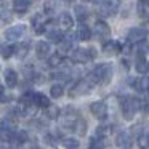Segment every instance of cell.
<instances>
[{
    "instance_id": "cell-1",
    "label": "cell",
    "mask_w": 149,
    "mask_h": 149,
    "mask_svg": "<svg viewBox=\"0 0 149 149\" xmlns=\"http://www.w3.org/2000/svg\"><path fill=\"white\" fill-rule=\"evenodd\" d=\"M112 79V68L111 64H98L90 74L85 77V80L91 85V87H96V85H107Z\"/></svg>"
},
{
    "instance_id": "cell-2",
    "label": "cell",
    "mask_w": 149,
    "mask_h": 149,
    "mask_svg": "<svg viewBox=\"0 0 149 149\" xmlns=\"http://www.w3.org/2000/svg\"><path fill=\"white\" fill-rule=\"evenodd\" d=\"M120 107H122V116L125 120H132L135 117L136 111H139V100L133 96H125L120 103Z\"/></svg>"
},
{
    "instance_id": "cell-3",
    "label": "cell",
    "mask_w": 149,
    "mask_h": 149,
    "mask_svg": "<svg viewBox=\"0 0 149 149\" xmlns=\"http://www.w3.org/2000/svg\"><path fill=\"white\" fill-rule=\"evenodd\" d=\"M96 55H98V52L93 47H90V48H75L71 53V59L74 63H77V64H85V63L96 58Z\"/></svg>"
},
{
    "instance_id": "cell-4",
    "label": "cell",
    "mask_w": 149,
    "mask_h": 149,
    "mask_svg": "<svg viewBox=\"0 0 149 149\" xmlns=\"http://www.w3.org/2000/svg\"><path fill=\"white\" fill-rule=\"evenodd\" d=\"M148 39V31L144 27H132L127 34V42L135 45V43H143Z\"/></svg>"
},
{
    "instance_id": "cell-5",
    "label": "cell",
    "mask_w": 149,
    "mask_h": 149,
    "mask_svg": "<svg viewBox=\"0 0 149 149\" xmlns=\"http://www.w3.org/2000/svg\"><path fill=\"white\" fill-rule=\"evenodd\" d=\"M100 13L103 16H112L120 7V0H100Z\"/></svg>"
},
{
    "instance_id": "cell-6",
    "label": "cell",
    "mask_w": 149,
    "mask_h": 149,
    "mask_svg": "<svg viewBox=\"0 0 149 149\" xmlns=\"http://www.w3.org/2000/svg\"><path fill=\"white\" fill-rule=\"evenodd\" d=\"M91 85L88 84L85 79H80V80H77L74 85H72V88H71V91H69V95L71 96H84V95H87V93H90V90H91Z\"/></svg>"
},
{
    "instance_id": "cell-7",
    "label": "cell",
    "mask_w": 149,
    "mask_h": 149,
    "mask_svg": "<svg viewBox=\"0 0 149 149\" xmlns=\"http://www.w3.org/2000/svg\"><path fill=\"white\" fill-rule=\"evenodd\" d=\"M90 112L96 117L98 120H104L107 119V106L103 101H95L90 104Z\"/></svg>"
},
{
    "instance_id": "cell-8",
    "label": "cell",
    "mask_w": 149,
    "mask_h": 149,
    "mask_svg": "<svg viewBox=\"0 0 149 149\" xmlns=\"http://www.w3.org/2000/svg\"><path fill=\"white\" fill-rule=\"evenodd\" d=\"M26 34V26L24 24H19V26H11L5 31V39L10 40V42H15V40H19L21 37Z\"/></svg>"
},
{
    "instance_id": "cell-9",
    "label": "cell",
    "mask_w": 149,
    "mask_h": 149,
    "mask_svg": "<svg viewBox=\"0 0 149 149\" xmlns=\"http://www.w3.org/2000/svg\"><path fill=\"white\" fill-rule=\"evenodd\" d=\"M77 120H79V114L75 112L74 109L71 111V107H69V109H66V114L63 116V119H61V125L64 127V128L74 130L75 122H77Z\"/></svg>"
},
{
    "instance_id": "cell-10",
    "label": "cell",
    "mask_w": 149,
    "mask_h": 149,
    "mask_svg": "<svg viewBox=\"0 0 149 149\" xmlns=\"http://www.w3.org/2000/svg\"><path fill=\"white\" fill-rule=\"evenodd\" d=\"M95 32H96L100 40H109L111 37V26L106 21H96L95 24Z\"/></svg>"
},
{
    "instance_id": "cell-11",
    "label": "cell",
    "mask_w": 149,
    "mask_h": 149,
    "mask_svg": "<svg viewBox=\"0 0 149 149\" xmlns=\"http://www.w3.org/2000/svg\"><path fill=\"white\" fill-rule=\"evenodd\" d=\"M135 69H136V72H139L143 75H146L149 72V61L146 59L144 52H138V56L135 59Z\"/></svg>"
},
{
    "instance_id": "cell-12",
    "label": "cell",
    "mask_w": 149,
    "mask_h": 149,
    "mask_svg": "<svg viewBox=\"0 0 149 149\" xmlns=\"http://www.w3.org/2000/svg\"><path fill=\"white\" fill-rule=\"evenodd\" d=\"M130 84L138 91H141V93H148L149 91V77L148 75H143V77L136 79V80L135 79H130Z\"/></svg>"
},
{
    "instance_id": "cell-13",
    "label": "cell",
    "mask_w": 149,
    "mask_h": 149,
    "mask_svg": "<svg viewBox=\"0 0 149 149\" xmlns=\"http://www.w3.org/2000/svg\"><path fill=\"white\" fill-rule=\"evenodd\" d=\"M16 130V120L11 117L0 119V133H15Z\"/></svg>"
},
{
    "instance_id": "cell-14",
    "label": "cell",
    "mask_w": 149,
    "mask_h": 149,
    "mask_svg": "<svg viewBox=\"0 0 149 149\" xmlns=\"http://www.w3.org/2000/svg\"><path fill=\"white\" fill-rule=\"evenodd\" d=\"M120 52V43L116 42V40H107V42H104L103 45V53L106 56H116L117 53Z\"/></svg>"
},
{
    "instance_id": "cell-15",
    "label": "cell",
    "mask_w": 149,
    "mask_h": 149,
    "mask_svg": "<svg viewBox=\"0 0 149 149\" xmlns=\"http://www.w3.org/2000/svg\"><path fill=\"white\" fill-rule=\"evenodd\" d=\"M50 52H52V48H50V43L48 42H37L36 45V55L39 59H45L50 56Z\"/></svg>"
},
{
    "instance_id": "cell-16",
    "label": "cell",
    "mask_w": 149,
    "mask_h": 149,
    "mask_svg": "<svg viewBox=\"0 0 149 149\" xmlns=\"http://www.w3.org/2000/svg\"><path fill=\"white\" fill-rule=\"evenodd\" d=\"M116 144L122 149H127L132 146V136H130L128 132H120L119 135L116 136Z\"/></svg>"
},
{
    "instance_id": "cell-17",
    "label": "cell",
    "mask_w": 149,
    "mask_h": 149,
    "mask_svg": "<svg viewBox=\"0 0 149 149\" xmlns=\"http://www.w3.org/2000/svg\"><path fill=\"white\" fill-rule=\"evenodd\" d=\"M58 24H59V27H61L59 31H63V32H64V31H69L74 26V18L69 13H61V16H59V19H58Z\"/></svg>"
},
{
    "instance_id": "cell-18",
    "label": "cell",
    "mask_w": 149,
    "mask_h": 149,
    "mask_svg": "<svg viewBox=\"0 0 149 149\" xmlns=\"http://www.w3.org/2000/svg\"><path fill=\"white\" fill-rule=\"evenodd\" d=\"M31 7L29 0H13V11L18 15H24Z\"/></svg>"
},
{
    "instance_id": "cell-19",
    "label": "cell",
    "mask_w": 149,
    "mask_h": 149,
    "mask_svg": "<svg viewBox=\"0 0 149 149\" xmlns=\"http://www.w3.org/2000/svg\"><path fill=\"white\" fill-rule=\"evenodd\" d=\"M91 39V29L87 26V24H80L77 29V40L80 42H88Z\"/></svg>"
},
{
    "instance_id": "cell-20",
    "label": "cell",
    "mask_w": 149,
    "mask_h": 149,
    "mask_svg": "<svg viewBox=\"0 0 149 149\" xmlns=\"http://www.w3.org/2000/svg\"><path fill=\"white\" fill-rule=\"evenodd\" d=\"M32 104H34L36 107H43V109H47V107L50 106V100H48V98H47L43 93H34Z\"/></svg>"
},
{
    "instance_id": "cell-21",
    "label": "cell",
    "mask_w": 149,
    "mask_h": 149,
    "mask_svg": "<svg viewBox=\"0 0 149 149\" xmlns=\"http://www.w3.org/2000/svg\"><path fill=\"white\" fill-rule=\"evenodd\" d=\"M5 84L8 88H15L18 85V74L13 69H7L5 71Z\"/></svg>"
},
{
    "instance_id": "cell-22",
    "label": "cell",
    "mask_w": 149,
    "mask_h": 149,
    "mask_svg": "<svg viewBox=\"0 0 149 149\" xmlns=\"http://www.w3.org/2000/svg\"><path fill=\"white\" fill-rule=\"evenodd\" d=\"M47 39H48V42L52 43H61L63 40H64V32L59 29H55V31H50V32H47Z\"/></svg>"
},
{
    "instance_id": "cell-23",
    "label": "cell",
    "mask_w": 149,
    "mask_h": 149,
    "mask_svg": "<svg viewBox=\"0 0 149 149\" xmlns=\"http://www.w3.org/2000/svg\"><path fill=\"white\" fill-rule=\"evenodd\" d=\"M74 13H75V19H77L79 23L84 24L85 21H87V18H88V10L84 7V5H75V7H74Z\"/></svg>"
},
{
    "instance_id": "cell-24",
    "label": "cell",
    "mask_w": 149,
    "mask_h": 149,
    "mask_svg": "<svg viewBox=\"0 0 149 149\" xmlns=\"http://www.w3.org/2000/svg\"><path fill=\"white\" fill-rule=\"evenodd\" d=\"M15 55H16V58L24 59L27 55H29V43H26V42L18 43V45L15 47Z\"/></svg>"
},
{
    "instance_id": "cell-25",
    "label": "cell",
    "mask_w": 149,
    "mask_h": 149,
    "mask_svg": "<svg viewBox=\"0 0 149 149\" xmlns=\"http://www.w3.org/2000/svg\"><path fill=\"white\" fill-rule=\"evenodd\" d=\"M48 66L50 68H53V69H56V68H61V64L64 63V58H63L59 53H55V55H50L48 56Z\"/></svg>"
},
{
    "instance_id": "cell-26",
    "label": "cell",
    "mask_w": 149,
    "mask_h": 149,
    "mask_svg": "<svg viewBox=\"0 0 149 149\" xmlns=\"http://www.w3.org/2000/svg\"><path fill=\"white\" fill-rule=\"evenodd\" d=\"M15 55V47L13 45H8V43H2L0 45V56L3 59H8Z\"/></svg>"
},
{
    "instance_id": "cell-27",
    "label": "cell",
    "mask_w": 149,
    "mask_h": 149,
    "mask_svg": "<svg viewBox=\"0 0 149 149\" xmlns=\"http://www.w3.org/2000/svg\"><path fill=\"white\" fill-rule=\"evenodd\" d=\"M72 50H74V42H72V39H66L63 40L61 43H59V55L63 56V53H72Z\"/></svg>"
},
{
    "instance_id": "cell-28",
    "label": "cell",
    "mask_w": 149,
    "mask_h": 149,
    "mask_svg": "<svg viewBox=\"0 0 149 149\" xmlns=\"http://www.w3.org/2000/svg\"><path fill=\"white\" fill-rule=\"evenodd\" d=\"M50 95H52V98L58 100V98H61L64 95V87L61 84H53L52 88H50Z\"/></svg>"
},
{
    "instance_id": "cell-29",
    "label": "cell",
    "mask_w": 149,
    "mask_h": 149,
    "mask_svg": "<svg viewBox=\"0 0 149 149\" xmlns=\"http://www.w3.org/2000/svg\"><path fill=\"white\" fill-rule=\"evenodd\" d=\"M45 116H47V119H58L59 117V107L58 106H55V104H50L48 107L45 109Z\"/></svg>"
},
{
    "instance_id": "cell-30",
    "label": "cell",
    "mask_w": 149,
    "mask_h": 149,
    "mask_svg": "<svg viewBox=\"0 0 149 149\" xmlns=\"http://www.w3.org/2000/svg\"><path fill=\"white\" fill-rule=\"evenodd\" d=\"M74 132L77 133V135L84 136L85 133H87V122H85L84 119H80V117H79V120H77V122H75V127H74Z\"/></svg>"
},
{
    "instance_id": "cell-31",
    "label": "cell",
    "mask_w": 149,
    "mask_h": 149,
    "mask_svg": "<svg viewBox=\"0 0 149 149\" xmlns=\"http://www.w3.org/2000/svg\"><path fill=\"white\" fill-rule=\"evenodd\" d=\"M63 144L66 149H79V139L77 138H64L63 139Z\"/></svg>"
},
{
    "instance_id": "cell-32",
    "label": "cell",
    "mask_w": 149,
    "mask_h": 149,
    "mask_svg": "<svg viewBox=\"0 0 149 149\" xmlns=\"http://www.w3.org/2000/svg\"><path fill=\"white\" fill-rule=\"evenodd\" d=\"M104 139L106 138H91L90 141V149H103L104 146H106V143H104Z\"/></svg>"
},
{
    "instance_id": "cell-33",
    "label": "cell",
    "mask_w": 149,
    "mask_h": 149,
    "mask_svg": "<svg viewBox=\"0 0 149 149\" xmlns=\"http://www.w3.org/2000/svg\"><path fill=\"white\" fill-rule=\"evenodd\" d=\"M111 130H112V128H111L109 125H100L96 128V136H98V138H106V136L111 133Z\"/></svg>"
},
{
    "instance_id": "cell-34",
    "label": "cell",
    "mask_w": 149,
    "mask_h": 149,
    "mask_svg": "<svg viewBox=\"0 0 149 149\" xmlns=\"http://www.w3.org/2000/svg\"><path fill=\"white\" fill-rule=\"evenodd\" d=\"M13 21V15L10 11H0V24H10Z\"/></svg>"
},
{
    "instance_id": "cell-35",
    "label": "cell",
    "mask_w": 149,
    "mask_h": 149,
    "mask_svg": "<svg viewBox=\"0 0 149 149\" xmlns=\"http://www.w3.org/2000/svg\"><path fill=\"white\" fill-rule=\"evenodd\" d=\"M136 144L139 146V149H149V139L146 135H139L136 139Z\"/></svg>"
},
{
    "instance_id": "cell-36",
    "label": "cell",
    "mask_w": 149,
    "mask_h": 149,
    "mask_svg": "<svg viewBox=\"0 0 149 149\" xmlns=\"http://www.w3.org/2000/svg\"><path fill=\"white\" fill-rule=\"evenodd\" d=\"M50 77L55 79V80H68L69 75H68V72H64V71H55V72H52Z\"/></svg>"
},
{
    "instance_id": "cell-37",
    "label": "cell",
    "mask_w": 149,
    "mask_h": 149,
    "mask_svg": "<svg viewBox=\"0 0 149 149\" xmlns=\"http://www.w3.org/2000/svg\"><path fill=\"white\" fill-rule=\"evenodd\" d=\"M34 148H36V144H34L29 138H27L26 141H21L19 144H18V149H34Z\"/></svg>"
},
{
    "instance_id": "cell-38",
    "label": "cell",
    "mask_w": 149,
    "mask_h": 149,
    "mask_svg": "<svg viewBox=\"0 0 149 149\" xmlns=\"http://www.w3.org/2000/svg\"><path fill=\"white\" fill-rule=\"evenodd\" d=\"M55 8H56L55 0H48V2L45 3V13H47V15H52V13H55Z\"/></svg>"
},
{
    "instance_id": "cell-39",
    "label": "cell",
    "mask_w": 149,
    "mask_h": 149,
    "mask_svg": "<svg viewBox=\"0 0 149 149\" xmlns=\"http://www.w3.org/2000/svg\"><path fill=\"white\" fill-rule=\"evenodd\" d=\"M132 48H133V45H132V43H128V42H125L123 45L120 43V52L125 53V55H130V53H132Z\"/></svg>"
},
{
    "instance_id": "cell-40",
    "label": "cell",
    "mask_w": 149,
    "mask_h": 149,
    "mask_svg": "<svg viewBox=\"0 0 149 149\" xmlns=\"http://www.w3.org/2000/svg\"><path fill=\"white\" fill-rule=\"evenodd\" d=\"M43 32H47V24H39V26H36V34L37 36H40V34H43Z\"/></svg>"
},
{
    "instance_id": "cell-41",
    "label": "cell",
    "mask_w": 149,
    "mask_h": 149,
    "mask_svg": "<svg viewBox=\"0 0 149 149\" xmlns=\"http://www.w3.org/2000/svg\"><path fill=\"white\" fill-rule=\"evenodd\" d=\"M40 21H42V13H37L36 16L32 18V24H34V27H36V26H39V24H42Z\"/></svg>"
},
{
    "instance_id": "cell-42",
    "label": "cell",
    "mask_w": 149,
    "mask_h": 149,
    "mask_svg": "<svg viewBox=\"0 0 149 149\" xmlns=\"http://www.w3.org/2000/svg\"><path fill=\"white\" fill-rule=\"evenodd\" d=\"M120 64H122V68L128 69V61H127V59H122V61H120Z\"/></svg>"
},
{
    "instance_id": "cell-43",
    "label": "cell",
    "mask_w": 149,
    "mask_h": 149,
    "mask_svg": "<svg viewBox=\"0 0 149 149\" xmlns=\"http://www.w3.org/2000/svg\"><path fill=\"white\" fill-rule=\"evenodd\" d=\"M146 31H149V18L146 19Z\"/></svg>"
},
{
    "instance_id": "cell-44",
    "label": "cell",
    "mask_w": 149,
    "mask_h": 149,
    "mask_svg": "<svg viewBox=\"0 0 149 149\" xmlns=\"http://www.w3.org/2000/svg\"><path fill=\"white\" fill-rule=\"evenodd\" d=\"M2 93H3V88H2V85H0V96H2Z\"/></svg>"
},
{
    "instance_id": "cell-45",
    "label": "cell",
    "mask_w": 149,
    "mask_h": 149,
    "mask_svg": "<svg viewBox=\"0 0 149 149\" xmlns=\"http://www.w3.org/2000/svg\"><path fill=\"white\" fill-rule=\"evenodd\" d=\"M84 2H96V0H84Z\"/></svg>"
},
{
    "instance_id": "cell-46",
    "label": "cell",
    "mask_w": 149,
    "mask_h": 149,
    "mask_svg": "<svg viewBox=\"0 0 149 149\" xmlns=\"http://www.w3.org/2000/svg\"><path fill=\"white\" fill-rule=\"evenodd\" d=\"M66 2H69V3H71V2H74V0H66Z\"/></svg>"
},
{
    "instance_id": "cell-47",
    "label": "cell",
    "mask_w": 149,
    "mask_h": 149,
    "mask_svg": "<svg viewBox=\"0 0 149 149\" xmlns=\"http://www.w3.org/2000/svg\"><path fill=\"white\" fill-rule=\"evenodd\" d=\"M146 136H148V139H149V133H148V135H146Z\"/></svg>"
}]
</instances>
